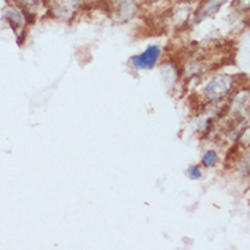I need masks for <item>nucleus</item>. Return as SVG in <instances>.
Instances as JSON below:
<instances>
[{
    "label": "nucleus",
    "mask_w": 250,
    "mask_h": 250,
    "mask_svg": "<svg viewBox=\"0 0 250 250\" xmlns=\"http://www.w3.org/2000/svg\"><path fill=\"white\" fill-rule=\"evenodd\" d=\"M189 175L191 179H200L201 178V171L198 167H191L189 171Z\"/></svg>",
    "instance_id": "obj_4"
},
{
    "label": "nucleus",
    "mask_w": 250,
    "mask_h": 250,
    "mask_svg": "<svg viewBox=\"0 0 250 250\" xmlns=\"http://www.w3.org/2000/svg\"><path fill=\"white\" fill-rule=\"evenodd\" d=\"M160 56V48L156 45H150L146 48V51L140 56L133 58V63L138 68H152L156 64V62Z\"/></svg>",
    "instance_id": "obj_1"
},
{
    "label": "nucleus",
    "mask_w": 250,
    "mask_h": 250,
    "mask_svg": "<svg viewBox=\"0 0 250 250\" xmlns=\"http://www.w3.org/2000/svg\"><path fill=\"white\" fill-rule=\"evenodd\" d=\"M217 162V155L215 152H208L207 155L204 156L203 163L204 166H207V167H212L213 164H216Z\"/></svg>",
    "instance_id": "obj_3"
},
{
    "label": "nucleus",
    "mask_w": 250,
    "mask_h": 250,
    "mask_svg": "<svg viewBox=\"0 0 250 250\" xmlns=\"http://www.w3.org/2000/svg\"><path fill=\"white\" fill-rule=\"evenodd\" d=\"M231 86V81L227 77H216L213 81L205 89L207 96H209L212 100H217L222 96H224Z\"/></svg>",
    "instance_id": "obj_2"
}]
</instances>
